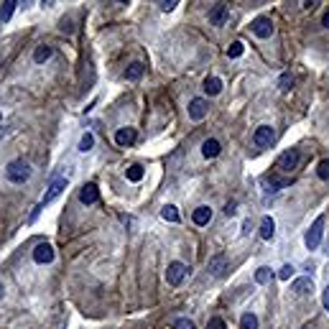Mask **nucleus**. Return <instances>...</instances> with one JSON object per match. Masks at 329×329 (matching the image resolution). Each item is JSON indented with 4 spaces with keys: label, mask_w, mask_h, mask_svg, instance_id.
Masks as SVG:
<instances>
[{
    "label": "nucleus",
    "mask_w": 329,
    "mask_h": 329,
    "mask_svg": "<svg viewBox=\"0 0 329 329\" xmlns=\"http://www.w3.org/2000/svg\"><path fill=\"white\" fill-rule=\"evenodd\" d=\"M322 304H324V309L329 312V286L324 288V294H322Z\"/></svg>",
    "instance_id": "35"
},
{
    "label": "nucleus",
    "mask_w": 329,
    "mask_h": 329,
    "mask_svg": "<svg viewBox=\"0 0 329 329\" xmlns=\"http://www.w3.org/2000/svg\"><path fill=\"white\" fill-rule=\"evenodd\" d=\"M270 276H273V273H270L268 265L258 268V270H255V283H261V286H263V283H270Z\"/></svg>",
    "instance_id": "26"
},
{
    "label": "nucleus",
    "mask_w": 329,
    "mask_h": 329,
    "mask_svg": "<svg viewBox=\"0 0 329 329\" xmlns=\"http://www.w3.org/2000/svg\"><path fill=\"white\" fill-rule=\"evenodd\" d=\"M158 5H161V10H163V13H171V10L179 5V0H163V3H158Z\"/></svg>",
    "instance_id": "32"
},
{
    "label": "nucleus",
    "mask_w": 329,
    "mask_h": 329,
    "mask_svg": "<svg viewBox=\"0 0 329 329\" xmlns=\"http://www.w3.org/2000/svg\"><path fill=\"white\" fill-rule=\"evenodd\" d=\"M207 113H209V105H207V100L204 97H194V100H189V118L199 123V120H204L207 118Z\"/></svg>",
    "instance_id": "6"
},
{
    "label": "nucleus",
    "mask_w": 329,
    "mask_h": 329,
    "mask_svg": "<svg viewBox=\"0 0 329 329\" xmlns=\"http://www.w3.org/2000/svg\"><path fill=\"white\" fill-rule=\"evenodd\" d=\"M51 57H54V49L46 46V44L36 46V51H33V62H36V64H44V62H49Z\"/></svg>",
    "instance_id": "16"
},
{
    "label": "nucleus",
    "mask_w": 329,
    "mask_h": 329,
    "mask_svg": "<svg viewBox=\"0 0 329 329\" xmlns=\"http://www.w3.org/2000/svg\"><path fill=\"white\" fill-rule=\"evenodd\" d=\"M33 261L39 265H46L54 261V248L49 245V243H39L36 248H33Z\"/></svg>",
    "instance_id": "8"
},
{
    "label": "nucleus",
    "mask_w": 329,
    "mask_h": 329,
    "mask_svg": "<svg viewBox=\"0 0 329 329\" xmlns=\"http://www.w3.org/2000/svg\"><path fill=\"white\" fill-rule=\"evenodd\" d=\"M0 296H3V286H0Z\"/></svg>",
    "instance_id": "38"
},
{
    "label": "nucleus",
    "mask_w": 329,
    "mask_h": 329,
    "mask_svg": "<svg viewBox=\"0 0 329 329\" xmlns=\"http://www.w3.org/2000/svg\"><path fill=\"white\" fill-rule=\"evenodd\" d=\"M250 230H253V225H250V220H245V222H243V232H245V235H248V232H250Z\"/></svg>",
    "instance_id": "36"
},
{
    "label": "nucleus",
    "mask_w": 329,
    "mask_h": 329,
    "mask_svg": "<svg viewBox=\"0 0 329 329\" xmlns=\"http://www.w3.org/2000/svg\"><path fill=\"white\" fill-rule=\"evenodd\" d=\"M125 176H128V181H140L143 179V166H138V163H133V166H128L125 169Z\"/></svg>",
    "instance_id": "22"
},
{
    "label": "nucleus",
    "mask_w": 329,
    "mask_h": 329,
    "mask_svg": "<svg viewBox=\"0 0 329 329\" xmlns=\"http://www.w3.org/2000/svg\"><path fill=\"white\" fill-rule=\"evenodd\" d=\"M161 217H163L166 222H179V209H176L174 204H163V209H161Z\"/></svg>",
    "instance_id": "21"
},
{
    "label": "nucleus",
    "mask_w": 329,
    "mask_h": 329,
    "mask_svg": "<svg viewBox=\"0 0 329 329\" xmlns=\"http://www.w3.org/2000/svg\"><path fill=\"white\" fill-rule=\"evenodd\" d=\"M207 329H227V327H225V322H222L220 317H212V319L207 322Z\"/></svg>",
    "instance_id": "31"
},
{
    "label": "nucleus",
    "mask_w": 329,
    "mask_h": 329,
    "mask_svg": "<svg viewBox=\"0 0 329 329\" xmlns=\"http://www.w3.org/2000/svg\"><path fill=\"white\" fill-rule=\"evenodd\" d=\"M291 82H294V79H291V74H288V71H286V74H281V79H278L281 89H291Z\"/></svg>",
    "instance_id": "33"
},
{
    "label": "nucleus",
    "mask_w": 329,
    "mask_h": 329,
    "mask_svg": "<svg viewBox=\"0 0 329 329\" xmlns=\"http://www.w3.org/2000/svg\"><path fill=\"white\" fill-rule=\"evenodd\" d=\"M64 189H66V179H57V181H51V187H49V192L44 194V199H41V204H39V207L44 209V207H46L49 202H54V199L59 197V194H62Z\"/></svg>",
    "instance_id": "10"
},
{
    "label": "nucleus",
    "mask_w": 329,
    "mask_h": 329,
    "mask_svg": "<svg viewBox=\"0 0 329 329\" xmlns=\"http://www.w3.org/2000/svg\"><path fill=\"white\" fill-rule=\"evenodd\" d=\"M187 273H189V268L181 263V261L169 263V268H166V281H169V286H179V283L187 278Z\"/></svg>",
    "instance_id": "4"
},
{
    "label": "nucleus",
    "mask_w": 329,
    "mask_h": 329,
    "mask_svg": "<svg viewBox=\"0 0 329 329\" xmlns=\"http://www.w3.org/2000/svg\"><path fill=\"white\" fill-rule=\"evenodd\" d=\"M140 77H143V64H138V62H135V64H131L128 69H125V79H131V82H138Z\"/></svg>",
    "instance_id": "23"
},
{
    "label": "nucleus",
    "mask_w": 329,
    "mask_h": 329,
    "mask_svg": "<svg viewBox=\"0 0 329 329\" xmlns=\"http://www.w3.org/2000/svg\"><path fill=\"white\" fill-rule=\"evenodd\" d=\"M174 329H194V322H192V319H187V317H181V319H176V322H174Z\"/></svg>",
    "instance_id": "30"
},
{
    "label": "nucleus",
    "mask_w": 329,
    "mask_h": 329,
    "mask_svg": "<svg viewBox=\"0 0 329 329\" xmlns=\"http://www.w3.org/2000/svg\"><path fill=\"white\" fill-rule=\"evenodd\" d=\"M209 270H212L214 276H222V273H225V258H222V255H214V258L209 261Z\"/></svg>",
    "instance_id": "24"
},
{
    "label": "nucleus",
    "mask_w": 329,
    "mask_h": 329,
    "mask_svg": "<svg viewBox=\"0 0 329 329\" xmlns=\"http://www.w3.org/2000/svg\"><path fill=\"white\" fill-rule=\"evenodd\" d=\"M15 0H5L3 5H0V23H8L10 18H13V10H15Z\"/></svg>",
    "instance_id": "19"
},
{
    "label": "nucleus",
    "mask_w": 329,
    "mask_h": 329,
    "mask_svg": "<svg viewBox=\"0 0 329 329\" xmlns=\"http://www.w3.org/2000/svg\"><path fill=\"white\" fill-rule=\"evenodd\" d=\"M294 270H296V268H294V265H283V268H281V270H278V278H281V281H288V278H291V276H294Z\"/></svg>",
    "instance_id": "29"
},
{
    "label": "nucleus",
    "mask_w": 329,
    "mask_h": 329,
    "mask_svg": "<svg viewBox=\"0 0 329 329\" xmlns=\"http://www.w3.org/2000/svg\"><path fill=\"white\" fill-rule=\"evenodd\" d=\"M322 235H324V214H319V217L314 220V225L306 230V237H304L306 248H309V250H317L319 243H322Z\"/></svg>",
    "instance_id": "2"
},
{
    "label": "nucleus",
    "mask_w": 329,
    "mask_h": 329,
    "mask_svg": "<svg viewBox=\"0 0 329 329\" xmlns=\"http://www.w3.org/2000/svg\"><path fill=\"white\" fill-rule=\"evenodd\" d=\"M322 26H324V28H329V8H327V13H324V18H322Z\"/></svg>",
    "instance_id": "37"
},
{
    "label": "nucleus",
    "mask_w": 329,
    "mask_h": 329,
    "mask_svg": "<svg viewBox=\"0 0 329 329\" xmlns=\"http://www.w3.org/2000/svg\"><path fill=\"white\" fill-rule=\"evenodd\" d=\"M317 176H319L322 181H329V158L319 161V166H317Z\"/></svg>",
    "instance_id": "28"
},
{
    "label": "nucleus",
    "mask_w": 329,
    "mask_h": 329,
    "mask_svg": "<svg viewBox=\"0 0 329 329\" xmlns=\"http://www.w3.org/2000/svg\"><path fill=\"white\" fill-rule=\"evenodd\" d=\"M299 161H301V153H299L296 148H288V151H283V153L278 156V161H276V169H278V171H286V174H291V171L299 166Z\"/></svg>",
    "instance_id": "3"
},
{
    "label": "nucleus",
    "mask_w": 329,
    "mask_h": 329,
    "mask_svg": "<svg viewBox=\"0 0 329 329\" xmlns=\"http://www.w3.org/2000/svg\"><path fill=\"white\" fill-rule=\"evenodd\" d=\"M273 140H276V133H273L270 125H261V128L255 131V135H253V143H255L258 148H268Z\"/></svg>",
    "instance_id": "9"
},
{
    "label": "nucleus",
    "mask_w": 329,
    "mask_h": 329,
    "mask_svg": "<svg viewBox=\"0 0 329 329\" xmlns=\"http://www.w3.org/2000/svg\"><path fill=\"white\" fill-rule=\"evenodd\" d=\"M273 235H276V222H273L270 217H263V220H261V237H263V240H270Z\"/></svg>",
    "instance_id": "18"
},
{
    "label": "nucleus",
    "mask_w": 329,
    "mask_h": 329,
    "mask_svg": "<svg viewBox=\"0 0 329 329\" xmlns=\"http://www.w3.org/2000/svg\"><path fill=\"white\" fill-rule=\"evenodd\" d=\"M220 151H222V145H220L217 138H207V140L202 143V156H204V158H217Z\"/></svg>",
    "instance_id": "14"
},
{
    "label": "nucleus",
    "mask_w": 329,
    "mask_h": 329,
    "mask_svg": "<svg viewBox=\"0 0 329 329\" xmlns=\"http://www.w3.org/2000/svg\"><path fill=\"white\" fill-rule=\"evenodd\" d=\"M92 145H95V135H92V133H84V135L79 138V151L87 153V151H92Z\"/></svg>",
    "instance_id": "25"
},
{
    "label": "nucleus",
    "mask_w": 329,
    "mask_h": 329,
    "mask_svg": "<svg viewBox=\"0 0 329 329\" xmlns=\"http://www.w3.org/2000/svg\"><path fill=\"white\" fill-rule=\"evenodd\" d=\"M192 222H194V225H199V227L209 225V222H212V209H209L207 204H202V207H197V209L192 212Z\"/></svg>",
    "instance_id": "12"
},
{
    "label": "nucleus",
    "mask_w": 329,
    "mask_h": 329,
    "mask_svg": "<svg viewBox=\"0 0 329 329\" xmlns=\"http://www.w3.org/2000/svg\"><path fill=\"white\" fill-rule=\"evenodd\" d=\"M100 199V192H97V184H84L79 189V202L82 204H95Z\"/></svg>",
    "instance_id": "13"
},
{
    "label": "nucleus",
    "mask_w": 329,
    "mask_h": 329,
    "mask_svg": "<svg viewBox=\"0 0 329 329\" xmlns=\"http://www.w3.org/2000/svg\"><path fill=\"white\" fill-rule=\"evenodd\" d=\"M235 207H237V204H235V202H230V204H227V207H225V214H227V217H232V214H235V212H237V209H235Z\"/></svg>",
    "instance_id": "34"
},
{
    "label": "nucleus",
    "mask_w": 329,
    "mask_h": 329,
    "mask_svg": "<svg viewBox=\"0 0 329 329\" xmlns=\"http://www.w3.org/2000/svg\"><path fill=\"white\" fill-rule=\"evenodd\" d=\"M291 291L299 294V296H306V294L314 291V281H312V278H296V281L291 283Z\"/></svg>",
    "instance_id": "15"
},
{
    "label": "nucleus",
    "mask_w": 329,
    "mask_h": 329,
    "mask_svg": "<svg viewBox=\"0 0 329 329\" xmlns=\"http://www.w3.org/2000/svg\"><path fill=\"white\" fill-rule=\"evenodd\" d=\"M240 329H258V317L253 312H245L240 317Z\"/></svg>",
    "instance_id": "20"
},
{
    "label": "nucleus",
    "mask_w": 329,
    "mask_h": 329,
    "mask_svg": "<svg viewBox=\"0 0 329 329\" xmlns=\"http://www.w3.org/2000/svg\"><path fill=\"white\" fill-rule=\"evenodd\" d=\"M135 140H138L135 128H118V131H115V143H118V145H123V148L133 145Z\"/></svg>",
    "instance_id": "11"
},
{
    "label": "nucleus",
    "mask_w": 329,
    "mask_h": 329,
    "mask_svg": "<svg viewBox=\"0 0 329 329\" xmlns=\"http://www.w3.org/2000/svg\"><path fill=\"white\" fill-rule=\"evenodd\" d=\"M227 18H230L227 5H225V3H214L212 10H209V23H212V26H225Z\"/></svg>",
    "instance_id": "7"
},
{
    "label": "nucleus",
    "mask_w": 329,
    "mask_h": 329,
    "mask_svg": "<svg viewBox=\"0 0 329 329\" xmlns=\"http://www.w3.org/2000/svg\"><path fill=\"white\" fill-rule=\"evenodd\" d=\"M5 176H8V181H13V184H26V181L31 179V163L23 161V158H15V161H10V163L5 166Z\"/></svg>",
    "instance_id": "1"
},
{
    "label": "nucleus",
    "mask_w": 329,
    "mask_h": 329,
    "mask_svg": "<svg viewBox=\"0 0 329 329\" xmlns=\"http://www.w3.org/2000/svg\"><path fill=\"white\" fill-rule=\"evenodd\" d=\"M243 51H245L243 41H235V44H230V49H227V57H230V59H240V57H243Z\"/></svg>",
    "instance_id": "27"
},
{
    "label": "nucleus",
    "mask_w": 329,
    "mask_h": 329,
    "mask_svg": "<svg viewBox=\"0 0 329 329\" xmlns=\"http://www.w3.org/2000/svg\"><path fill=\"white\" fill-rule=\"evenodd\" d=\"M250 31H253L258 39H270V36H273V21H270L268 15H261V18H255V21L250 23Z\"/></svg>",
    "instance_id": "5"
},
{
    "label": "nucleus",
    "mask_w": 329,
    "mask_h": 329,
    "mask_svg": "<svg viewBox=\"0 0 329 329\" xmlns=\"http://www.w3.org/2000/svg\"><path fill=\"white\" fill-rule=\"evenodd\" d=\"M204 92H207L209 97L220 95V92H222V79H220V77H207V79H204Z\"/></svg>",
    "instance_id": "17"
}]
</instances>
